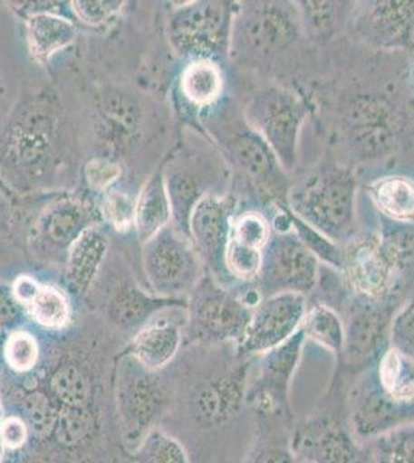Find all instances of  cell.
<instances>
[{"instance_id":"cell-43","label":"cell","mask_w":414,"mask_h":463,"mask_svg":"<svg viewBox=\"0 0 414 463\" xmlns=\"http://www.w3.org/2000/svg\"><path fill=\"white\" fill-rule=\"evenodd\" d=\"M25 416L36 432L48 431L53 425L52 408L41 394H33L25 401Z\"/></svg>"},{"instance_id":"cell-30","label":"cell","mask_w":414,"mask_h":463,"mask_svg":"<svg viewBox=\"0 0 414 463\" xmlns=\"http://www.w3.org/2000/svg\"><path fill=\"white\" fill-rule=\"evenodd\" d=\"M286 212H288L289 222H291V229L300 241L303 242L304 248L308 249L320 263L341 272L342 255H343L341 244H337L330 238L325 237L323 233L315 231L314 227L308 226L306 222L300 220L299 216L294 215L288 207H286Z\"/></svg>"},{"instance_id":"cell-13","label":"cell","mask_w":414,"mask_h":463,"mask_svg":"<svg viewBox=\"0 0 414 463\" xmlns=\"http://www.w3.org/2000/svg\"><path fill=\"white\" fill-rule=\"evenodd\" d=\"M232 158L263 200L286 204L291 181L277 156L263 137L245 122L231 143Z\"/></svg>"},{"instance_id":"cell-42","label":"cell","mask_w":414,"mask_h":463,"mask_svg":"<svg viewBox=\"0 0 414 463\" xmlns=\"http://www.w3.org/2000/svg\"><path fill=\"white\" fill-rule=\"evenodd\" d=\"M79 408H70L59 417L58 437L67 443H76L89 431L90 421Z\"/></svg>"},{"instance_id":"cell-34","label":"cell","mask_w":414,"mask_h":463,"mask_svg":"<svg viewBox=\"0 0 414 463\" xmlns=\"http://www.w3.org/2000/svg\"><path fill=\"white\" fill-rule=\"evenodd\" d=\"M390 347L414 364V294L394 312L390 327Z\"/></svg>"},{"instance_id":"cell-32","label":"cell","mask_w":414,"mask_h":463,"mask_svg":"<svg viewBox=\"0 0 414 463\" xmlns=\"http://www.w3.org/2000/svg\"><path fill=\"white\" fill-rule=\"evenodd\" d=\"M135 458L137 463H190L183 445L161 430L147 432Z\"/></svg>"},{"instance_id":"cell-23","label":"cell","mask_w":414,"mask_h":463,"mask_svg":"<svg viewBox=\"0 0 414 463\" xmlns=\"http://www.w3.org/2000/svg\"><path fill=\"white\" fill-rule=\"evenodd\" d=\"M300 329L306 340L325 347L326 351L341 358L345 346V323L336 309L308 298V309Z\"/></svg>"},{"instance_id":"cell-47","label":"cell","mask_w":414,"mask_h":463,"mask_svg":"<svg viewBox=\"0 0 414 463\" xmlns=\"http://www.w3.org/2000/svg\"><path fill=\"white\" fill-rule=\"evenodd\" d=\"M16 298L5 286L0 285V325H6L17 318Z\"/></svg>"},{"instance_id":"cell-40","label":"cell","mask_w":414,"mask_h":463,"mask_svg":"<svg viewBox=\"0 0 414 463\" xmlns=\"http://www.w3.org/2000/svg\"><path fill=\"white\" fill-rule=\"evenodd\" d=\"M245 463H306L294 453L291 445L269 440L257 443V447L247 454Z\"/></svg>"},{"instance_id":"cell-28","label":"cell","mask_w":414,"mask_h":463,"mask_svg":"<svg viewBox=\"0 0 414 463\" xmlns=\"http://www.w3.org/2000/svg\"><path fill=\"white\" fill-rule=\"evenodd\" d=\"M181 89L195 106H209L218 99L223 90V76L210 59H198L184 70Z\"/></svg>"},{"instance_id":"cell-21","label":"cell","mask_w":414,"mask_h":463,"mask_svg":"<svg viewBox=\"0 0 414 463\" xmlns=\"http://www.w3.org/2000/svg\"><path fill=\"white\" fill-rule=\"evenodd\" d=\"M181 331L170 321H158L144 327L133 340V355L138 364L150 371L168 366L178 353Z\"/></svg>"},{"instance_id":"cell-9","label":"cell","mask_w":414,"mask_h":463,"mask_svg":"<svg viewBox=\"0 0 414 463\" xmlns=\"http://www.w3.org/2000/svg\"><path fill=\"white\" fill-rule=\"evenodd\" d=\"M304 343L303 331L299 329L284 345L257 357V375L254 382L249 380L246 403L257 411L258 416L266 419L289 416V390L299 368Z\"/></svg>"},{"instance_id":"cell-44","label":"cell","mask_w":414,"mask_h":463,"mask_svg":"<svg viewBox=\"0 0 414 463\" xmlns=\"http://www.w3.org/2000/svg\"><path fill=\"white\" fill-rule=\"evenodd\" d=\"M121 175V170L115 164L109 163V161H91L85 169V176L90 184L96 187V189H105L107 185L111 184L118 176Z\"/></svg>"},{"instance_id":"cell-18","label":"cell","mask_w":414,"mask_h":463,"mask_svg":"<svg viewBox=\"0 0 414 463\" xmlns=\"http://www.w3.org/2000/svg\"><path fill=\"white\" fill-rule=\"evenodd\" d=\"M164 403L163 391L149 375L133 369V374L120 377L118 405L129 440L141 442L147 432L152 431Z\"/></svg>"},{"instance_id":"cell-29","label":"cell","mask_w":414,"mask_h":463,"mask_svg":"<svg viewBox=\"0 0 414 463\" xmlns=\"http://www.w3.org/2000/svg\"><path fill=\"white\" fill-rule=\"evenodd\" d=\"M365 443L368 463H414V423Z\"/></svg>"},{"instance_id":"cell-33","label":"cell","mask_w":414,"mask_h":463,"mask_svg":"<svg viewBox=\"0 0 414 463\" xmlns=\"http://www.w3.org/2000/svg\"><path fill=\"white\" fill-rule=\"evenodd\" d=\"M30 307L34 320L41 326L50 329L65 326L70 318L69 301L63 292L53 288H41Z\"/></svg>"},{"instance_id":"cell-19","label":"cell","mask_w":414,"mask_h":463,"mask_svg":"<svg viewBox=\"0 0 414 463\" xmlns=\"http://www.w3.org/2000/svg\"><path fill=\"white\" fill-rule=\"evenodd\" d=\"M251 366L243 364L203 386L194 399L199 421L216 427L236 416L246 403Z\"/></svg>"},{"instance_id":"cell-4","label":"cell","mask_w":414,"mask_h":463,"mask_svg":"<svg viewBox=\"0 0 414 463\" xmlns=\"http://www.w3.org/2000/svg\"><path fill=\"white\" fill-rule=\"evenodd\" d=\"M306 113L303 100L278 85L257 90L245 109V122L268 144L288 174L297 165Z\"/></svg>"},{"instance_id":"cell-37","label":"cell","mask_w":414,"mask_h":463,"mask_svg":"<svg viewBox=\"0 0 414 463\" xmlns=\"http://www.w3.org/2000/svg\"><path fill=\"white\" fill-rule=\"evenodd\" d=\"M53 391L70 408H82L90 397L89 380L78 369L63 368L52 380Z\"/></svg>"},{"instance_id":"cell-45","label":"cell","mask_w":414,"mask_h":463,"mask_svg":"<svg viewBox=\"0 0 414 463\" xmlns=\"http://www.w3.org/2000/svg\"><path fill=\"white\" fill-rule=\"evenodd\" d=\"M0 436H2V440L5 443L6 448L17 449L25 443L28 430H26V425L21 417H10L2 423Z\"/></svg>"},{"instance_id":"cell-16","label":"cell","mask_w":414,"mask_h":463,"mask_svg":"<svg viewBox=\"0 0 414 463\" xmlns=\"http://www.w3.org/2000/svg\"><path fill=\"white\" fill-rule=\"evenodd\" d=\"M231 8L220 2L192 4L177 21L179 45L186 52L212 54L231 47Z\"/></svg>"},{"instance_id":"cell-22","label":"cell","mask_w":414,"mask_h":463,"mask_svg":"<svg viewBox=\"0 0 414 463\" xmlns=\"http://www.w3.org/2000/svg\"><path fill=\"white\" fill-rule=\"evenodd\" d=\"M378 233L398 277L399 286L405 294L414 286V224H398L383 220Z\"/></svg>"},{"instance_id":"cell-46","label":"cell","mask_w":414,"mask_h":463,"mask_svg":"<svg viewBox=\"0 0 414 463\" xmlns=\"http://www.w3.org/2000/svg\"><path fill=\"white\" fill-rule=\"evenodd\" d=\"M41 290V286L37 285L34 279L30 277H19L13 285V295L19 303L32 305V301L36 298Z\"/></svg>"},{"instance_id":"cell-6","label":"cell","mask_w":414,"mask_h":463,"mask_svg":"<svg viewBox=\"0 0 414 463\" xmlns=\"http://www.w3.org/2000/svg\"><path fill=\"white\" fill-rule=\"evenodd\" d=\"M342 253L341 275L354 297L393 305L404 295L378 232L354 235L342 244Z\"/></svg>"},{"instance_id":"cell-39","label":"cell","mask_w":414,"mask_h":463,"mask_svg":"<svg viewBox=\"0 0 414 463\" xmlns=\"http://www.w3.org/2000/svg\"><path fill=\"white\" fill-rule=\"evenodd\" d=\"M135 211L137 204L122 192H111L105 200V216L118 231H127L135 222Z\"/></svg>"},{"instance_id":"cell-14","label":"cell","mask_w":414,"mask_h":463,"mask_svg":"<svg viewBox=\"0 0 414 463\" xmlns=\"http://www.w3.org/2000/svg\"><path fill=\"white\" fill-rule=\"evenodd\" d=\"M294 453L306 463H368L365 448L341 421L313 417L295 428L289 439Z\"/></svg>"},{"instance_id":"cell-12","label":"cell","mask_w":414,"mask_h":463,"mask_svg":"<svg viewBox=\"0 0 414 463\" xmlns=\"http://www.w3.org/2000/svg\"><path fill=\"white\" fill-rule=\"evenodd\" d=\"M350 27L363 43L380 50L414 47V0L354 4Z\"/></svg>"},{"instance_id":"cell-24","label":"cell","mask_w":414,"mask_h":463,"mask_svg":"<svg viewBox=\"0 0 414 463\" xmlns=\"http://www.w3.org/2000/svg\"><path fill=\"white\" fill-rule=\"evenodd\" d=\"M172 215L168 185L161 176H155L147 183L140 195L135 211V226L142 241H149L158 232L168 227Z\"/></svg>"},{"instance_id":"cell-8","label":"cell","mask_w":414,"mask_h":463,"mask_svg":"<svg viewBox=\"0 0 414 463\" xmlns=\"http://www.w3.org/2000/svg\"><path fill=\"white\" fill-rule=\"evenodd\" d=\"M144 270L153 289L177 297L195 289L201 279V257L178 231L164 227L144 248Z\"/></svg>"},{"instance_id":"cell-1","label":"cell","mask_w":414,"mask_h":463,"mask_svg":"<svg viewBox=\"0 0 414 463\" xmlns=\"http://www.w3.org/2000/svg\"><path fill=\"white\" fill-rule=\"evenodd\" d=\"M350 423L357 440L414 423V364L389 347L376 364L356 375L350 391Z\"/></svg>"},{"instance_id":"cell-20","label":"cell","mask_w":414,"mask_h":463,"mask_svg":"<svg viewBox=\"0 0 414 463\" xmlns=\"http://www.w3.org/2000/svg\"><path fill=\"white\" fill-rule=\"evenodd\" d=\"M368 196L387 222L414 224V179L387 175L368 185Z\"/></svg>"},{"instance_id":"cell-36","label":"cell","mask_w":414,"mask_h":463,"mask_svg":"<svg viewBox=\"0 0 414 463\" xmlns=\"http://www.w3.org/2000/svg\"><path fill=\"white\" fill-rule=\"evenodd\" d=\"M262 250L246 248L243 244L231 241L226 249V269L231 279H240L245 283L255 281L260 266H262Z\"/></svg>"},{"instance_id":"cell-17","label":"cell","mask_w":414,"mask_h":463,"mask_svg":"<svg viewBox=\"0 0 414 463\" xmlns=\"http://www.w3.org/2000/svg\"><path fill=\"white\" fill-rule=\"evenodd\" d=\"M232 218L229 205L216 195L201 198L190 215L195 249L218 279L229 277L226 269V249L229 244Z\"/></svg>"},{"instance_id":"cell-7","label":"cell","mask_w":414,"mask_h":463,"mask_svg":"<svg viewBox=\"0 0 414 463\" xmlns=\"http://www.w3.org/2000/svg\"><path fill=\"white\" fill-rule=\"evenodd\" d=\"M398 309L393 305L350 295L339 311L345 323V346L341 360L346 368L361 374L382 357L390 347V327Z\"/></svg>"},{"instance_id":"cell-3","label":"cell","mask_w":414,"mask_h":463,"mask_svg":"<svg viewBox=\"0 0 414 463\" xmlns=\"http://www.w3.org/2000/svg\"><path fill=\"white\" fill-rule=\"evenodd\" d=\"M302 33L295 4L252 2L234 19L231 48L246 61L266 62L293 47Z\"/></svg>"},{"instance_id":"cell-48","label":"cell","mask_w":414,"mask_h":463,"mask_svg":"<svg viewBox=\"0 0 414 463\" xmlns=\"http://www.w3.org/2000/svg\"><path fill=\"white\" fill-rule=\"evenodd\" d=\"M4 449H5V443H4L2 436H0V462H2V458H4Z\"/></svg>"},{"instance_id":"cell-26","label":"cell","mask_w":414,"mask_h":463,"mask_svg":"<svg viewBox=\"0 0 414 463\" xmlns=\"http://www.w3.org/2000/svg\"><path fill=\"white\" fill-rule=\"evenodd\" d=\"M78 30L65 17L36 14L28 21V43L37 59L52 58L53 54L74 43Z\"/></svg>"},{"instance_id":"cell-38","label":"cell","mask_w":414,"mask_h":463,"mask_svg":"<svg viewBox=\"0 0 414 463\" xmlns=\"http://www.w3.org/2000/svg\"><path fill=\"white\" fill-rule=\"evenodd\" d=\"M39 347L36 338L28 332L17 331L11 334L5 345L6 364L19 373H25L36 364Z\"/></svg>"},{"instance_id":"cell-27","label":"cell","mask_w":414,"mask_h":463,"mask_svg":"<svg viewBox=\"0 0 414 463\" xmlns=\"http://www.w3.org/2000/svg\"><path fill=\"white\" fill-rule=\"evenodd\" d=\"M107 242L100 231L87 229L79 233L70 249L69 279L79 290L85 289L104 259Z\"/></svg>"},{"instance_id":"cell-11","label":"cell","mask_w":414,"mask_h":463,"mask_svg":"<svg viewBox=\"0 0 414 463\" xmlns=\"http://www.w3.org/2000/svg\"><path fill=\"white\" fill-rule=\"evenodd\" d=\"M194 290L195 334L209 343L240 342L254 309L246 298L207 281L199 283Z\"/></svg>"},{"instance_id":"cell-41","label":"cell","mask_w":414,"mask_h":463,"mask_svg":"<svg viewBox=\"0 0 414 463\" xmlns=\"http://www.w3.org/2000/svg\"><path fill=\"white\" fill-rule=\"evenodd\" d=\"M122 2H96V0H79L73 2V10L81 21L90 25H100L109 21L121 10Z\"/></svg>"},{"instance_id":"cell-31","label":"cell","mask_w":414,"mask_h":463,"mask_svg":"<svg viewBox=\"0 0 414 463\" xmlns=\"http://www.w3.org/2000/svg\"><path fill=\"white\" fill-rule=\"evenodd\" d=\"M273 232V222L269 216L260 211H246L232 218L229 240L263 252Z\"/></svg>"},{"instance_id":"cell-49","label":"cell","mask_w":414,"mask_h":463,"mask_svg":"<svg viewBox=\"0 0 414 463\" xmlns=\"http://www.w3.org/2000/svg\"><path fill=\"white\" fill-rule=\"evenodd\" d=\"M0 421H2V406H0Z\"/></svg>"},{"instance_id":"cell-5","label":"cell","mask_w":414,"mask_h":463,"mask_svg":"<svg viewBox=\"0 0 414 463\" xmlns=\"http://www.w3.org/2000/svg\"><path fill=\"white\" fill-rule=\"evenodd\" d=\"M320 268L319 260L304 248L293 229L274 231L263 249L255 290L260 298L275 294L310 297L319 283Z\"/></svg>"},{"instance_id":"cell-50","label":"cell","mask_w":414,"mask_h":463,"mask_svg":"<svg viewBox=\"0 0 414 463\" xmlns=\"http://www.w3.org/2000/svg\"><path fill=\"white\" fill-rule=\"evenodd\" d=\"M413 76H414V71H413Z\"/></svg>"},{"instance_id":"cell-35","label":"cell","mask_w":414,"mask_h":463,"mask_svg":"<svg viewBox=\"0 0 414 463\" xmlns=\"http://www.w3.org/2000/svg\"><path fill=\"white\" fill-rule=\"evenodd\" d=\"M158 301L149 298L137 289L127 290L126 294L120 295L111 306V317L121 326H131L140 321L146 320L155 309H159Z\"/></svg>"},{"instance_id":"cell-25","label":"cell","mask_w":414,"mask_h":463,"mask_svg":"<svg viewBox=\"0 0 414 463\" xmlns=\"http://www.w3.org/2000/svg\"><path fill=\"white\" fill-rule=\"evenodd\" d=\"M300 24L304 34L315 41L331 39L350 21L354 4L346 2H297Z\"/></svg>"},{"instance_id":"cell-2","label":"cell","mask_w":414,"mask_h":463,"mask_svg":"<svg viewBox=\"0 0 414 463\" xmlns=\"http://www.w3.org/2000/svg\"><path fill=\"white\" fill-rule=\"evenodd\" d=\"M357 181L351 170L322 164L289 187L286 207L337 244L356 235Z\"/></svg>"},{"instance_id":"cell-10","label":"cell","mask_w":414,"mask_h":463,"mask_svg":"<svg viewBox=\"0 0 414 463\" xmlns=\"http://www.w3.org/2000/svg\"><path fill=\"white\" fill-rule=\"evenodd\" d=\"M308 309V297L300 294H275L263 297L252 309L246 331L236 343L238 355L260 357L284 345L299 331Z\"/></svg>"},{"instance_id":"cell-15","label":"cell","mask_w":414,"mask_h":463,"mask_svg":"<svg viewBox=\"0 0 414 463\" xmlns=\"http://www.w3.org/2000/svg\"><path fill=\"white\" fill-rule=\"evenodd\" d=\"M343 127L352 147L365 156H376L393 146L399 132V118L387 100L376 96H359L348 107Z\"/></svg>"}]
</instances>
